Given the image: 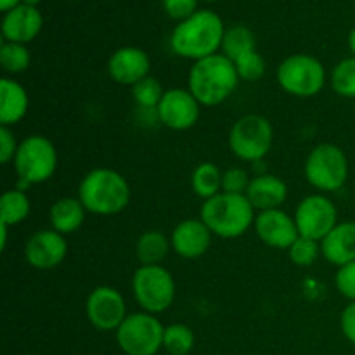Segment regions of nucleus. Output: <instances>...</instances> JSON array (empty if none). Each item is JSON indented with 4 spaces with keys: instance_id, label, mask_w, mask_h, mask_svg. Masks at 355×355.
Returning a JSON list of instances; mask_svg holds the SVG:
<instances>
[{
    "instance_id": "39448f33",
    "label": "nucleus",
    "mask_w": 355,
    "mask_h": 355,
    "mask_svg": "<svg viewBox=\"0 0 355 355\" xmlns=\"http://www.w3.org/2000/svg\"><path fill=\"white\" fill-rule=\"evenodd\" d=\"M132 295L141 311L163 314L175 302V279L163 266H139L132 276Z\"/></svg>"
},
{
    "instance_id": "423d86ee",
    "label": "nucleus",
    "mask_w": 355,
    "mask_h": 355,
    "mask_svg": "<svg viewBox=\"0 0 355 355\" xmlns=\"http://www.w3.org/2000/svg\"><path fill=\"white\" fill-rule=\"evenodd\" d=\"M304 173L307 182L319 193H335L349 179V158L340 146L322 142L309 153Z\"/></svg>"
},
{
    "instance_id": "f257e3e1",
    "label": "nucleus",
    "mask_w": 355,
    "mask_h": 355,
    "mask_svg": "<svg viewBox=\"0 0 355 355\" xmlns=\"http://www.w3.org/2000/svg\"><path fill=\"white\" fill-rule=\"evenodd\" d=\"M225 26L214 10H198L186 21L177 23L170 35V47L179 58L196 62L218 54L224 40Z\"/></svg>"
},
{
    "instance_id": "7ed1b4c3",
    "label": "nucleus",
    "mask_w": 355,
    "mask_h": 355,
    "mask_svg": "<svg viewBox=\"0 0 355 355\" xmlns=\"http://www.w3.org/2000/svg\"><path fill=\"white\" fill-rule=\"evenodd\" d=\"M132 189L120 172L107 166H97L85 173L78 186V200L89 214L111 217L128 207Z\"/></svg>"
},
{
    "instance_id": "bb28decb",
    "label": "nucleus",
    "mask_w": 355,
    "mask_h": 355,
    "mask_svg": "<svg viewBox=\"0 0 355 355\" xmlns=\"http://www.w3.org/2000/svg\"><path fill=\"white\" fill-rule=\"evenodd\" d=\"M194 342H196V336L187 324L173 322V324L165 326L163 349L170 355H187L194 349Z\"/></svg>"
},
{
    "instance_id": "6ab92c4d",
    "label": "nucleus",
    "mask_w": 355,
    "mask_h": 355,
    "mask_svg": "<svg viewBox=\"0 0 355 355\" xmlns=\"http://www.w3.org/2000/svg\"><path fill=\"white\" fill-rule=\"evenodd\" d=\"M246 198L253 208L259 211L277 210L284 205L288 198V186L281 177L272 175V173H259L252 177Z\"/></svg>"
},
{
    "instance_id": "c9c22d12",
    "label": "nucleus",
    "mask_w": 355,
    "mask_h": 355,
    "mask_svg": "<svg viewBox=\"0 0 355 355\" xmlns=\"http://www.w3.org/2000/svg\"><path fill=\"white\" fill-rule=\"evenodd\" d=\"M17 148H19V142H17L12 128L0 127V163L2 165L12 163L14 158H16Z\"/></svg>"
},
{
    "instance_id": "f8f14e48",
    "label": "nucleus",
    "mask_w": 355,
    "mask_h": 355,
    "mask_svg": "<svg viewBox=\"0 0 355 355\" xmlns=\"http://www.w3.org/2000/svg\"><path fill=\"white\" fill-rule=\"evenodd\" d=\"M85 314L97 331H116L127 319V302L123 295L113 286H97L89 293L85 302Z\"/></svg>"
},
{
    "instance_id": "20e7f679",
    "label": "nucleus",
    "mask_w": 355,
    "mask_h": 355,
    "mask_svg": "<svg viewBox=\"0 0 355 355\" xmlns=\"http://www.w3.org/2000/svg\"><path fill=\"white\" fill-rule=\"evenodd\" d=\"M257 210L246 194L220 193L203 201L200 218L211 234L222 239H236L250 231L255 224Z\"/></svg>"
},
{
    "instance_id": "4c0bfd02",
    "label": "nucleus",
    "mask_w": 355,
    "mask_h": 355,
    "mask_svg": "<svg viewBox=\"0 0 355 355\" xmlns=\"http://www.w3.org/2000/svg\"><path fill=\"white\" fill-rule=\"evenodd\" d=\"M21 3H23V0H0V10L7 12V10L14 9V7L21 6Z\"/></svg>"
},
{
    "instance_id": "f3484780",
    "label": "nucleus",
    "mask_w": 355,
    "mask_h": 355,
    "mask_svg": "<svg viewBox=\"0 0 355 355\" xmlns=\"http://www.w3.org/2000/svg\"><path fill=\"white\" fill-rule=\"evenodd\" d=\"M211 239L214 234L201 218H186L179 222L170 234L172 252L186 260H196L203 257L210 250Z\"/></svg>"
},
{
    "instance_id": "a211bd4d",
    "label": "nucleus",
    "mask_w": 355,
    "mask_h": 355,
    "mask_svg": "<svg viewBox=\"0 0 355 355\" xmlns=\"http://www.w3.org/2000/svg\"><path fill=\"white\" fill-rule=\"evenodd\" d=\"M44 26V17L38 7L21 6L3 12L2 19V37L3 42L12 44H30L38 37Z\"/></svg>"
},
{
    "instance_id": "ddd939ff",
    "label": "nucleus",
    "mask_w": 355,
    "mask_h": 355,
    "mask_svg": "<svg viewBox=\"0 0 355 355\" xmlns=\"http://www.w3.org/2000/svg\"><path fill=\"white\" fill-rule=\"evenodd\" d=\"M156 118L163 127L175 132H184L198 123L201 114V104L189 89H166L156 107Z\"/></svg>"
},
{
    "instance_id": "b1692460",
    "label": "nucleus",
    "mask_w": 355,
    "mask_h": 355,
    "mask_svg": "<svg viewBox=\"0 0 355 355\" xmlns=\"http://www.w3.org/2000/svg\"><path fill=\"white\" fill-rule=\"evenodd\" d=\"M31 200L23 189H9L2 194L0 200V224L19 225L30 217Z\"/></svg>"
},
{
    "instance_id": "393cba45",
    "label": "nucleus",
    "mask_w": 355,
    "mask_h": 355,
    "mask_svg": "<svg viewBox=\"0 0 355 355\" xmlns=\"http://www.w3.org/2000/svg\"><path fill=\"white\" fill-rule=\"evenodd\" d=\"M222 170L215 163L203 162L191 173V187L203 201L222 193Z\"/></svg>"
},
{
    "instance_id": "9d476101",
    "label": "nucleus",
    "mask_w": 355,
    "mask_h": 355,
    "mask_svg": "<svg viewBox=\"0 0 355 355\" xmlns=\"http://www.w3.org/2000/svg\"><path fill=\"white\" fill-rule=\"evenodd\" d=\"M114 335L125 355H156L163 349L165 326L155 314L141 311L128 314Z\"/></svg>"
},
{
    "instance_id": "473e14b6",
    "label": "nucleus",
    "mask_w": 355,
    "mask_h": 355,
    "mask_svg": "<svg viewBox=\"0 0 355 355\" xmlns=\"http://www.w3.org/2000/svg\"><path fill=\"white\" fill-rule=\"evenodd\" d=\"M252 175L243 166H231L222 173V193L229 194H246Z\"/></svg>"
},
{
    "instance_id": "2f4dec72",
    "label": "nucleus",
    "mask_w": 355,
    "mask_h": 355,
    "mask_svg": "<svg viewBox=\"0 0 355 355\" xmlns=\"http://www.w3.org/2000/svg\"><path fill=\"white\" fill-rule=\"evenodd\" d=\"M234 66L241 82H259L266 75V61L257 51L246 52L236 59Z\"/></svg>"
},
{
    "instance_id": "58836bf2",
    "label": "nucleus",
    "mask_w": 355,
    "mask_h": 355,
    "mask_svg": "<svg viewBox=\"0 0 355 355\" xmlns=\"http://www.w3.org/2000/svg\"><path fill=\"white\" fill-rule=\"evenodd\" d=\"M349 49H350V52H352V55L355 58V28H352V30H350V33H349Z\"/></svg>"
},
{
    "instance_id": "7c9ffc66",
    "label": "nucleus",
    "mask_w": 355,
    "mask_h": 355,
    "mask_svg": "<svg viewBox=\"0 0 355 355\" xmlns=\"http://www.w3.org/2000/svg\"><path fill=\"white\" fill-rule=\"evenodd\" d=\"M288 255L290 260L298 267H311L314 266L315 260L319 259L321 253V243L315 241V239L304 238V236H298L297 241L290 246L288 250Z\"/></svg>"
},
{
    "instance_id": "4468645a",
    "label": "nucleus",
    "mask_w": 355,
    "mask_h": 355,
    "mask_svg": "<svg viewBox=\"0 0 355 355\" xmlns=\"http://www.w3.org/2000/svg\"><path fill=\"white\" fill-rule=\"evenodd\" d=\"M66 236L54 229H42L33 232L24 245V260L38 270H51L61 266L68 257Z\"/></svg>"
},
{
    "instance_id": "1a4fd4ad",
    "label": "nucleus",
    "mask_w": 355,
    "mask_h": 355,
    "mask_svg": "<svg viewBox=\"0 0 355 355\" xmlns=\"http://www.w3.org/2000/svg\"><path fill=\"white\" fill-rule=\"evenodd\" d=\"M276 78L284 92L307 99L318 96L324 89L326 68L314 55L298 52L283 59V62L277 66Z\"/></svg>"
},
{
    "instance_id": "a878e982",
    "label": "nucleus",
    "mask_w": 355,
    "mask_h": 355,
    "mask_svg": "<svg viewBox=\"0 0 355 355\" xmlns=\"http://www.w3.org/2000/svg\"><path fill=\"white\" fill-rule=\"evenodd\" d=\"M257 51L255 37L252 30L243 24H234L231 28H225L224 40H222V54L231 59L232 62L238 58L245 55L246 52Z\"/></svg>"
},
{
    "instance_id": "ea45409f",
    "label": "nucleus",
    "mask_w": 355,
    "mask_h": 355,
    "mask_svg": "<svg viewBox=\"0 0 355 355\" xmlns=\"http://www.w3.org/2000/svg\"><path fill=\"white\" fill-rule=\"evenodd\" d=\"M42 0H23L24 6H30V7H38V3H40Z\"/></svg>"
},
{
    "instance_id": "cd10ccee",
    "label": "nucleus",
    "mask_w": 355,
    "mask_h": 355,
    "mask_svg": "<svg viewBox=\"0 0 355 355\" xmlns=\"http://www.w3.org/2000/svg\"><path fill=\"white\" fill-rule=\"evenodd\" d=\"M0 64L7 75H21L31 64V54L26 45L3 42L0 47Z\"/></svg>"
},
{
    "instance_id": "aec40b11",
    "label": "nucleus",
    "mask_w": 355,
    "mask_h": 355,
    "mask_svg": "<svg viewBox=\"0 0 355 355\" xmlns=\"http://www.w3.org/2000/svg\"><path fill=\"white\" fill-rule=\"evenodd\" d=\"M321 253L328 263L343 267L355 260V222H338L321 241Z\"/></svg>"
},
{
    "instance_id": "412c9836",
    "label": "nucleus",
    "mask_w": 355,
    "mask_h": 355,
    "mask_svg": "<svg viewBox=\"0 0 355 355\" xmlns=\"http://www.w3.org/2000/svg\"><path fill=\"white\" fill-rule=\"evenodd\" d=\"M30 96L28 90L14 78L0 80V127H14L28 113Z\"/></svg>"
},
{
    "instance_id": "0eeeda50",
    "label": "nucleus",
    "mask_w": 355,
    "mask_h": 355,
    "mask_svg": "<svg viewBox=\"0 0 355 355\" xmlns=\"http://www.w3.org/2000/svg\"><path fill=\"white\" fill-rule=\"evenodd\" d=\"M12 163L21 182L28 186L44 184L51 180L58 170V149L54 142L45 135H28L19 141V148Z\"/></svg>"
},
{
    "instance_id": "9b49d317",
    "label": "nucleus",
    "mask_w": 355,
    "mask_h": 355,
    "mask_svg": "<svg viewBox=\"0 0 355 355\" xmlns=\"http://www.w3.org/2000/svg\"><path fill=\"white\" fill-rule=\"evenodd\" d=\"M295 222L300 236L321 243L338 224V210L326 194H309L295 210Z\"/></svg>"
},
{
    "instance_id": "f03ea898",
    "label": "nucleus",
    "mask_w": 355,
    "mask_h": 355,
    "mask_svg": "<svg viewBox=\"0 0 355 355\" xmlns=\"http://www.w3.org/2000/svg\"><path fill=\"white\" fill-rule=\"evenodd\" d=\"M234 62L222 52L193 62L187 75V89L201 106L214 107L225 103L239 85Z\"/></svg>"
},
{
    "instance_id": "4be33fe9",
    "label": "nucleus",
    "mask_w": 355,
    "mask_h": 355,
    "mask_svg": "<svg viewBox=\"0 0 355 355\" xmlns=\"http://www.w3.org/2000/svg\"><path fill=\"white\" fill-rule=\"evenodd\" d=\"M89 211L78 200V196H64L54 201L49 210V222H51V229L61 232L62 236H69L73 232L78 231L85 222V215Z\"/></svg>"
},
{
    "instance_id": "72a5a7b5",
    "label": "nucleus",
    "mask_w": 355,
    "mask_h": 355,
    "mask_svg": "<svg viewBox=\"0 0 355 355\" xmlns=\"http://www.w3.org/2000/svg\"><path fill=\"white\" fill-rule=\"evenodd\" d=\"M336 290L349 302H355V260L347 266L338 267L335 276Z\"/></svg>"
},
{
    "instance_id": "c85d7f7f",
    "label": "nucleus",
    "mask_w": 355,
    "mask_h": 355,
    "mask_svg": "<svg viewBox=\"0 0 355 355\" xmlns=\"http://www.w3.org/2000/svg\"><path fill=\"white\" fill-rule=\"evenodd\" d=\"M329 83L336 96L345 97V99H355V58L342 59L338 64L333 68L329 75Z\"/></svg>"
},
{
    "instance_id": "6e6552de",
    "label": "nucleus",
    "mask_w": 355,
    "mask_h": 355,
    "mask_svg": "<svg viewBox=\"0 0 355 355\" xmlns=\"http://www.w3.org/2000/svg\"><path fill=\"white\" fill-rule=\"evenodd\" d=\"M227 142L232 155L241 162H260L269 155L270 148H272V123L262 114H245L232 123Z\"/></svg>"
},
{
    "instance_id": "2eb2a0df",
    "label": "nucleus",
    "mask_w": 355,
    "mask_h": 355,
    "mask_svg": "<svg viewBox=\"0 0 355 355\" xmlns=\"http://www.w3.org/2000/svg\"><path fill=\"white\" fill-rule=\"evenodd\" d=\"M253 229H255L257 238L263 245L276 250H290V246L300 236L295 217H291L290 214H286L281 208L259 211L255 217Z\"/></svg>"
},
{
    "instance_id": "a19ab883",
    "label": "nucleus",
    "mask_w": 355,
    "mask_h": 355,
    "mask_svg": "<svg viewBox=\"0 0 355 355\" xmlns=\"http://www.w3.org/2000/svg\"><path fill=\"white\" fill-rule=\"evenodd\" d=\"M203 2H217V0H203Z\"/></svg>"
},
{
    "instance_id": "e433bc0d",
    "label": "nucleus",
    "mask_w": 355,
    "mask_h": 355,
    "mask_svg": "<svg viewBox=\"0 0 355 355\" xmlns=\"http://www.w3.org/2000/svg\"><path fill=\"white\" fill-rule=\"evenodd\" d=\"M340 329H342L343 336L352 345H355V302L347 304V307L342 311V315H340Z\"/></svg>"
},
{
    "instance_id": "5701e85b",
    "label": "nucleus",
    "mask_w": 355,
    "mask_h": 355,
    "mask_svg": "<svg viewBox=\"0 0 355 355\" xmlns=\"http://www.w3.org/2000/svg\"><path fill=\"white\" fill-rule=\"evenodd\" d=\"M172 252V241L158 229H149L139 236L135 243V257L141 266H163V260Z\"/></svg>"
},
{
    "instance_id": "f704fd0d",
    "label": "nucleus",
    "mask_w": 355,
    "mask_h": 355,
    "mask_svg": "<svg viewBox=\"0 0 355 355\" xmlns=\"http://www.w3.org/2000/svg\"><path fill=\"white\" fill-rule=\"evenodd\" d=\"M198 2L200 0H163V9L166 16L180 23L198 12Z\"/></svg>"
},
{
    "instance_id": "c756f323",
    "label": "nucleus",
    "mask_w": 355,
    "mask_h": 355,
    "mask_svg": "<svg viewBox=\"0 0 355 355\" xmlns=\"http://www.w3.org/2000/svg\"><path fill=\"white\" fill-rule=\"evenodd\" d=\"M165 89L162 87L158 78L149 75L148 78L141 80L137 85L132 87V99L142 110H155L158 107L159 101H162Z\"/></svg>"
},
{
    "instance_id": "dca6fc26",
    "label": "nucleus",
    "mask_w": 355,
    "mask_h": 355,
    "mask_svg": "<svg viewBox=\"0 0 355 355\" xmlns=\"http://www.w3.org/2000/svg\"><path fill=\"white\" fill-rule=\"evenodd\" d=\"M151 71V58L139 47H120L107 59V73L118 85L134 87L148 78Z\"/></svg>"
}]
</instances>
